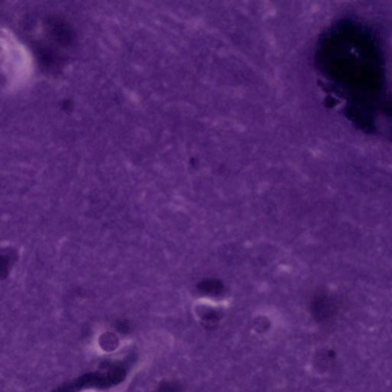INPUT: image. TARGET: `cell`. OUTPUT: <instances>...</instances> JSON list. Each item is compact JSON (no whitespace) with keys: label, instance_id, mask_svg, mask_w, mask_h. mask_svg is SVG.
Instances as JSON below:
<instances>
[{"label":"cell","instance_id":"obj_1","mask_svg":"<svg viewBox=\"0 0 392 392\" xmlns=\"http://www.w3.org/2000/svg\"><path fill=\"white\" fill-rule=\"evenodd\" d=\"M73 385L75 389H81L84 387L106 388L113 385V384L108 377L107 373L105 374V375L99 373H89L80 377L75 381Z\"/></svg>","mask_w":392,"mask_h":392},{"label":"cell","instance_id":"obj_2","mask_svg":"<svg viewBox=\"0 0 392 392\" xmlns=\"http://www.w3.org/2000/svg\"><path fill=\"white\" fill-rule=\"evenodd\" d=\"M127 372L125 368L121 365H114L107 372L108 377L113 384H118L124 381Z\"/></svg>","mask_w":392,"mask_h":392},{"label":"cell","instance_id":"obj_3","mask_svg":"<svg viewBox=\"0 0 392 392\" xmlns=\"http://www.w3.org/2000/svg\"><path fill=\"white\" fill-rule=\"evenodd\" d=\"M179 386L175 383L164 382L159 386V392H178Z\"/></svg>","mask_w":392,"mask_h":392}]
</instances>
